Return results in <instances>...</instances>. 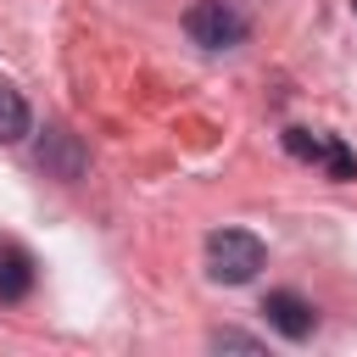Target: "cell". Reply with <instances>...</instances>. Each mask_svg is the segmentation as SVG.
Returning <instances> with one entry per match:
<instances>
[{"instance_id": "obj_1", "label": "cell", "mask_w": 357, "mask_h": 357, "mask_svg": "<svg viewBox=\"0 0 357 357\" xmlns=\"http://www.w3.org/2000/svg\"><path fill=\"white\" fill-rule=\"evenodd\" d=\"M262 240L251 234V229H212L206 234V273L218 279V284H245V279H257V268H262Z\"/></svg>"}, {"instance_id": "obj_2", "label": "cell", "mask_w": 357, "mask_h": 357, "mask_svg": "<svg viewBox=\"0 0 357 357\" xmlns=\"http://www.w3.org/2000/svg\"><path fill=\"white\" fill-rule=\"evenodd\" d=\"M184 33L201 45V50H234L245 39V11L229 6V0H195L184 11Z\"/></svg>"}, {"instance_id": "obj_3", "label": "cell", "mask_w": 357, "mask_h": 357, "mask_svg": "<svg viewBox=\"0 0 357 357\" xmlns=\"http://www.w3.org/2000/svg\"><path fill=\"white\" fill-rule=\"evenodd\" d=\"M262 312H268V324H273L284 340H307V335H312V324H318L312 301H307V296H296V290H268Z\"/></svg>"}, {"instance_id": "obj_4", "label": "cell", "mask_w": 357, "mask_h": 357, "mask_svg": "<svg viewBox=\"0 0 357 357\" xmlns=\"http://www.w3.org/2000/svg\"><path fill=\"white\" fill-rule=\"evenodd\" d=\"M28 290H33V262H28V251L11 245V240H0V301H22Z\"/></svg>"}, {"instance_id": "obj_5", "label": "cell", "mask_w": 357, "mask_h": 357, "mask_svg": "<svg viewBox=\"0 0 357 357\" xmlns=\"http://www.w3.org/2000/svg\"><path fill=\"white\" fill-rule=\"evenodd\" d=\"M39 167H50L56 178H78V145H73V134L67 128H50L45 134V145H39Z\"/></svg>"}, {"instance_id": "obj_6", "label": "cell", "mask_w": 357, "mask_h": 357, "mask_svg": "<svg viewBox=\"0 0 357 357\" xmlns=\"http://www.w3.org/2000/svg\"><path fill=\"white\" fill-rule=\"evenodd\" d=\"M28 134V100L0 84V145H17Z\"/></svg>"}, {"instance_id": "obj_7", "label": "cell", "mask_w": 357, "mask_h": 357, "mask_svg": "<svg viewBox=\"0 0 357 357\" xmlns=\"http://www.w3.org/2000/svg\"><path fill=\"white\" fill-rule=\"evenodd\" d=\"M324 145H329V134H312V128H284V151H290L296 162H324Z\"/></svg>"}, {"instance_id": "obj_8", "label": "cell", "mask_w": 357, "mask_h": 357, "mask_svg": "<svg viewBox=\"0 0 357 357\" xmlns=\"http://www.w3.org/2000/svg\"><path fill=\"white\" fill-rule=\"evenodd\" d=\"M318 167H324V173H329L335 184H346V178H357V156H351V151H346V145H340L335 134H329V145H324V162H318Z\"/></svg>"}, {"instance_id": "obj_9", "label": "cell", "mask_w": 357, "mask_h": 357, "mask_svg": "<svg viewBox=\"0 0 357 357\" xmlns=\"http://www.w3.org/2000/svg\"><path fill=\"white\" fill-rule=\"evenodd\" d=\"M212 346H218V351H262V340H251V335H240V329H218Z\"/></svg>"}, {"instance_id": "obj_10", "label": "cell", "mask_w": 357, "mask_h": 357, "mask_svg": "<svg viewBox=\"0 0 357 357\" xmlns=\"http://www.w3.org/2000/svg\"><path fill=\"white\" fill-rule=\"evenodd\" d=\"M351 6H357V0H351Z\"/></svg>"}]
</instances>
